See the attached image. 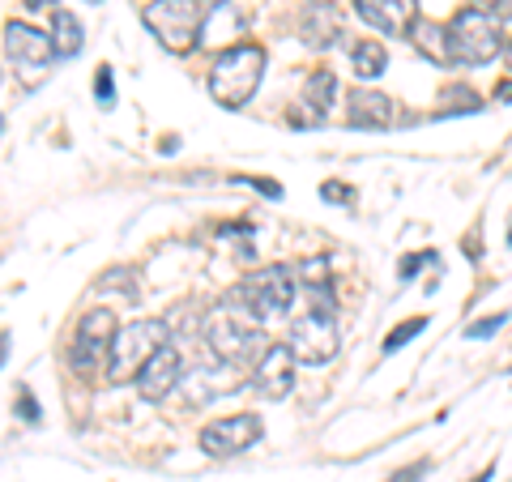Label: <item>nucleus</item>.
<instances>
[{
  "label": "nucleus",
  "instance_id": "f257e3e1",
  "mask_svg": "<svg viewBox=\"0 0 512 482\" xmlns=\"http://www.w3.org/2000/svg\"><path fill=\"white\" fill-rule=\"evenodd\" d=\"M214 0H150L141 9V22L150 26V35L167 47V52L184 56L201 43L205 18H210Z\"/></svg>",
  "mask_w": 512,
  "mask_h": 482
},
{
  "label": "nucleus",
  "instance_id": "f03ea898",
  "mask_svg": "<svg viewBox=\"0 0 512 482\" xmlns=\"http://www.w3.org/2000/svg\"><path fill=\"white\" fill-rule=\"evenodd\" d=\"M261 77H265V47L235 43V47H227V52L214 60V69H210V94H214L218 107L239 111V107H248L256 86H261Z\"/></svg>",
  "mask_w": 512,
  "mask_h": 482
},
{
  "label": "nucleus",
  "instance_id": "7ed1b4c3",
  "mask_svg": "<svg viewBox=\"0 0 512 482\" xmlns=\"http://www.w3.org/2000/svg\"><path fill=\"white\" fill-rule=\"evenodd\" d=\"M448 35V60L453 64H491L495 56H504V22L487 9H457L444 26Z\"/></svg>",
  "mask_w": 512,
  "mask_h": 482
},
{
  "label": "nucleus",
  "instance_id": "20e7f679",
  "mask_svg": "<svg viewBox=\"0 0 512 482\" xmlns=\"http://www.w3.org/2000/svg\"><path fill=\"white\" fill-rule=\"evenodd\" d=\"M231 303L239 308V316L261 325V320H274L286 316L295 303V269L291 265H265V269H252L244 282L231 291Z\"/></svg>",
  "mask_w": 512,
  "mask_h": 482
},
{
  "label": "nucleus",
  "instance_id": "39448f33",
  "mask_svg": "<svg viewBox=\"0 0 512 482\" xmlns=\"http://www.w3.org/2000/svg\"><path fill=\"white\" fill-rule=\"evenodd\" d=\"M158 346H167V320H128V325H120L107 350V380L128 384Z\"/></svg>",
  "mask_w": 512,
  "mask_h": 482
},
{
  "label": "nucleus",
  "instance_id": "423d86ee",
  "mask_svg": "<svg viewBox=\"0 0 512 482\" xmlns=\"http://www.w3.org/2000/svg\"><path fill=\"white\" fill-rule=\"evenodd\" d=\"M205 346L214 350V359L222 367H244V363L261 359L269 342H265V333L239 312H214L210 325H205Z\"/></svg>",
  "mask_w": 512,
  "mask_h": 482
},
{
  "label": "nucleus",
  "instance_id": "0eeeda50",
  "mask_svg": "<svg viewBox=\"0 0 512 482\" xmlns=\"http://www.w3.org/2000/svg\"><path fill=\"white\" fill-rule=\"evenodd\" d=\"M265 436V423H261V414H227V419H214V423H205L201 427V453L205 457H239V453H248V448Z\"/></svg>",
  "mask_w": 512,
  "mask_h": 482
},
{
  "label": "nucleus",
  "instance_id": "6e6552de",
  "mask_svg": "<svg viewBox=\"0 0 512 482\" xmlns=\"http://www.w3.org/2000/svg\"><path fill=\"white\" fill-rule=\"evenodd\" d=\"M120 329V320L116 312H107V308H94L82 316V325H77V337H73V350H69V363H73V372H94L103 359H107V350H111V337H116Z\"/></svg>",
  "mask_w": 512,
  "mask_h": 482
},
{
  "label": "nucleus",
  "instance_id": "1a4fd4ad",
  "mask_svg": "<svg viewBox=\"0 0 512 482\" xmlns=\"http://www.w3.org/2000/svg\"><path fill=\"white\" fill-rule=\"evenodd\" d=\"M291 355L295 363H308V367H320L338 355V325H333V316H320V312H308L299 316L291 325Z\"/></svg>",
  "mask_w": 512,
  "mask_h": 482
},
{
  "label": "nucleus",
  "instance_id": "9d476101",
  "mask_svg": "<svg viewBox=\"0 0 512 482\" xmlns=\"http://www.w3.org/2000/svg\"><path fill=\"white\" fill-rule=\"evenodd\" d=\"M180 376H184V355L175 350L171 342L158 346L154 355L146 359V367L133 376L141 401H150V406H158V401H167L175 389H180Z\"/></svg>",
  "mask_w": 512,
  "mask_h": 482
},
{
  "label": "nucleus",
  "instance_id": "9b49d317",
  "mask_svg": "<svg viewBox=\"0 0 512 482\" xmlns=\"http://www.w3.org/2000/svg\"><path fill=\"white\" fill-rule=\"evenodd\" d=\"M252 389H256V397H265V401L291 397V389H295V355H291V346H282V342L265 346V355L256 359V367H252Z\"/></svg>",
  "mask_w": 512,
  "mask_h": 482
},
{
  "label": "nucleus",
  "instance_id": "f8f14e48",
  "mask_svg": "<svg viewBox=\"0 0 512 482\" xmlns=\"http://www.w3.org/2000/svg\"><path fill=\"white\" fill-rule=\"evenodd\" d=\"M5 52L13 64L30 69V77H39V69H47V60L56 56V47H52V35H43V30H35L30 22L13 18L5 26Z\"/></svg>",
  "mask_w": 512,
  "mask_h": 482
},
{
  "label": "nucleus",
  "instance_id": "ddd939ff",
  "mask_svg": "<svg viewBox=\"0 0 512 482\" xmlns=\"http://www.w3.org/2000/svg\"><path fill=\"white\" fill-rule=\"evenodd\" d=\"M355 13L380 35H410L419 18V0H355Z\"/></svg>",
  "mask_w": 512,
  "mask_h": 482
},
{
  "label": "nucleus",
  "instance_id": "4468645a",
  "mask_svg": "<svg viewBox=\"0 0 512 482\" xmlns=\"http://www.w3.org/2000/svg\"><path fill=\"white\" fill-rule=\"evenodd\" d=\"M346 120L355 128H389L397 120V103L389 99V94H380L372 86H355L346 94Z\"/></svg>",
  "mask_w": 512,
  "mask_h": 482
},
{
  "label": "nucleus",
  "instance_id": "2eb2a0df",
  "mask_svg": "<svg viewBox=\"0 0 512 482\" xmlns=\"http://www.w3.org/2000/svg\"><path fill=\"white\" fill-rule=\"evenodd\" d=\"M299 39L308 47H333L342 39V13L329 0H308L299 13Z\"/></svg>",
  "mask_w": 512,
  "mask_h": 482
},
{
  "label": "nucleus",
  "instance_id": "dca6fc26",
  "mask_svg": "<svg viewBox=\"0 0 512 482\" xmlns=\"http://www.w3.org/2000/svg\"><path fill=\"white\" fill-rule=\"evenodd\" d=\"M235 367H192L188 376H180V389H184V401L188 406H205V401H214L218 393H235L239 384L231 380Z\"/></svg>",
  "mask_w": 512,
  "mask_h": 482
},
{
  "label": "nucleus",
  "instance_id": "f3484780",
  "mask_svg": "<svg viewBox=\"0 0 512 482\" xmlns=\"http://www.w3.org/2000/svg\"><path fill=\"white\" fill-rule=\"evenodd\" d=\"M82 39L86 35H82V22H77V13L56 5L52 9V47H56V56H77Z\"/></svg>",
  "mask_w": 512,
  "mask_h": 482
},
{
  "label": "nucleus",
  "instance_id": "a211bd4d",
  "mask_svg": "<svg viewBox=\"0 0 512 482\" xmlns=\"http://www.w3.org/2000/svg\"><path fill=\"white\" fill-rule=\"evenodd\" d=\"M350 64H355V77L359 82H376L384 73V64H389V52H384L380 39H359L350 47Z\"/></svg>",
  "mask_w": 512,
  "mask_h": 482
},
{
  "label": "nucleus",
  "instance_id": "6ab92c4d",
  "mask_svg": "<svg viewBox=\"0 0 512 482\" xmlns=\"http://www.w3.org/2000/svg\"><path fill=\"white\" fill-rule=\"evenodd\" d=\"M333 94H338V77H333L329 69H312L308 82H303V107H312V116L320 120L329 111Z\"/></svg>",
  "mask_w": 512,
  "mask_h": 482
},
{
  "label": "nucleus",
  "instance_id": "aec40b11",
  "mask_svg": "<svg viewBox=\"0 0 512 482\" xmlns=\"http://www.w3.org/2000/svg\"><path fill=\"white\" fill-rule=\"evenodd\" d=\"M410 39H414V47H419V52L431 64H453V60H448V35H444V26H436V22H414Z\"/></svg>",
  "mask_w": 512,
  "mask_h": 482
},
{
  "label": "nucleus",
  "instance_id": "412c9836",
  "mask_svg": "<svg viewBox=\"0 0 512 482\" xmlns=\"http://www.w3.org/2000/svg\"><path fill=\"white\" fill-rule=\"evenodd\" d=\"M427 329V316H414V320H402V325H397V329H389V333H384V355H397V350H402L406 342H414V337H419Z\"/></svg>",
  "mask_w": 512,
  "mask_h": 482
},
{
  "label": "nucleus",
  "instance_id": "4be33fe9",
  "mask_svg": "<svg viewBox=\"0 0 512 482\" xmlns=\"http://www.w3.org/2000/svg\"><path fill=\"white\" fill-rule=\"evenodd\" d=\"M504 325H508V316H504V312H495V316H483V320H474V325H466V337L483 342V337H495Z\"/></svg>",
  "mask_w": 512,
  "mask_h": 482
},
{
  "label": "nucleus",
  "instance_id": "5701e85b",
  "mask_svg": "<svg viewBox=\"0 0 512 482\" xmlns=\"http://www.w3.org/2000/svg\"><path fill=\"white\" fill-rule=\"evenodd\" d=\"M94 99H99V107H111V103H116V82H111V64H99V73H94Z\"/></svg>",
  "mask_w": 512,
  "mask_h": 482
},
{
  "label": "nucleus",
  "instance_id": "b1692460",
  "mask_svg": "<svg viewBox=\"0 0 512 482\" xmlns=\"http://www.w3.org/2000/svg\"><path fill=\"white\" fill-rule=\"evenodd\" d=\"M320 197H325V201H338V205H355V201H359V192L350 188V184L329 180V184H320Z\"/></svg>",
  "mask_w": 512,
  "mask_h": 482
},
{
  "label": "nucleus",
  "instance_id": "393cba45",
  "mask_svg": "<svg viewBox=\"0 0 512 482\" xmlns=\"http://www.w3.org/2000/svg\"><path fill=\"white\" fill-rule=\"evenodd\" d=\"M235 184H248V188L261 192V197H269V201H282V184H274V180H261V175H235Z\"/></svg>",
  "mask_w": 512,
  "mask_h": 482
},
{
  "label": "nucleus",
  "instance_id": "a878e982",
  "mask_svg": "<svg viewBox=\"0 0 512 482\" xmlns=\"http://www.w3.org/2000/svg\"><path fill=\"white\" fill-rule=\"evenodd\" d=\"M13 410H22V419H26V423H39V419H43L39 401H35V393H30V389H26V384H22V389H18V401H13Z\"/></svg>",
  "mask_w": 512,
  "mask_h": 482
},
{
  "label": "nucleus",
  "instance_id": "bb28decb",
  "mask_svg": "<svg viewBox=\"0 0 512 482\" xmlns=\"http://www.w3.org/2000/svg\"><path fill=\"white\" fill-rule=\"evenodd\" d=\"M303 278H308V286H316V282H329V261L325 256H312V261H303Z\"/></svg>",
  "mask_w": 512,
  "mask_h": 482
},
{
  "label": "nucleus",
  "instance_id": "cd10ccee",
  "mask_svg": "<svg viewBox=\"0 0 512 482\" xmlns=\"http://www.w3.org/2000/svg\"><path fill=\"white\" fill-rule=\"evenodd\" d=\"M427 470H431V461H410L406 470H397V474H389L384 482H419V478H427Z\"/></svg>",
  "mask_w": 512,
  "mask_h": 482
},
{
  "label": "nucleus",
  "instance_id": "c85d7f7f",
  "mask_svg": "<svg viewBox=\"0 0 512 482\" xmlns=\"http://www.w3.org/2000/svg\"><path fill=\"white\" fill-rule=\"evenodd\" d=\"M431 261V252H410V256H402V278H414L423 265Z\"/></svg>",
  "mask_w": 512,
  "mask_h": 482
},
{
  "label": "nucleus",
  "instance_id": "c756f323",
  "mask_svg": "<svg viewBox=\"0 0 512 482\" xmlns=\"http://www.w3.org/2000/svg\"><path fill=\"white\" fill-rule=\"evenodd\" d=\"M487 13H495L500 22H512V0H491Z\"/></svg>",
  "mask_w": 512,
  "mask_h": 482
},
{
  "label": "nucleus",
  "instance_id": "7c9ffc66",
  "mask_svg": "<svg viewBox=\"0 0 512 482\" xmlns=\"http://www.w3.org/2000/svg\"><path fill=\"white\" fill-rule=\"evenodd\" d=\"M495 103H512V82H500V86H495Z\"/></svg>",
  "mask_w": 512,
  "mask_h": 482
},
{
  "label": "nucleus",
  "instance_id": "2f4dec72",
  "mask_svg": "<svg viewBox=\"0 0 512 482\" xmlns=\"http://www.w3.org/2000/svg\"><path fill=\"white\" fill-rule=\"evenodd\" d=\"M491 478H495V465H487V470H483V474H474L470 482H491Z\"/></svg>",
  "mask_w": 512,
  "mask_h": 482
},
{
  "label": "nucleus",
  "instance_id": "473e14b6",
  "mask_svg": "<svg viewBox=\"0 0 512 482\" xmlns=\"http://www.w3.org/2000/svg\"><path fill=\"white\" fill-rule=\"evenodd\" d=\"M5 355H9V333H0V363H5Z\"/></svg>",
  "mask_w": 512,
  "mask_h": 482
},
{
  "label": "nucleus",
  "instance_id": "72a5a7b5",
  "mask_svg": "<svg viewBox=\"0 0 512 482\" xmlns=\"http://www.w3.org/2000/svg\"><path fill=\"white\" fill-rule=\"evenodd\" d=\"M504 60H508V69H512V43H504Z\"/></svg>",
  "mask_w": 512,
  "mask_h": 482
},
{
  "label": "nucleus",
  "instance_id": "f704fd0d",
  "mask_svg": "<svg viewBox=\"0 0 512 482\" xmlns=\"http://www.w3.org/2000/svg\"><path fill=\"white\" fill-rule=\"evenodd\" d=\"M487 5H491V0H478V9H487Z\"/></svg>",
  "mask_w": 512,
  "mask_h": 482
},
{
  "label": "nucleus",
  "instance_id": "c9c22d12",
  "mask_svg": "<svg viewBox=\"0 0 512 482\" xmlns=\"http://www.w3.org/2000/svg\"><path fill=\"white\" fill-rule=\"evenodd\" d=\"M86 5H103V0H86Z\"/></svg>",
  "mask_w": 512,
  "mask_h": 482
},
{
  "label": "nucleus",
  "instance_id": "e433bc0d",
  "mask_svg": "<svg viewBox=\"0 0 512 482\" xmlns=\"http://www.w3.org/2000/svg\"><path fill=\"white\" fill-rule=\"evenodd\" d=\"M508 244H512V227H508Z\"/></svg>",
  "mask_w": 512,
  "mask_h": 482
},
{
  "label": "nucleus",
  "instance_id": "4c0bfd02",
  "mask_svg": "<svg viewBox=\"0 0 512 482\" xmlns=\"http://www.w3.org/2000/svg\"><path fill=\"white\" fill-rule=\"evenodd\" d=\"M0 128H5V116H0Z\"/></svg>",
  "mask_w": 512,
  "mask_h": 482
}]
</instances>
